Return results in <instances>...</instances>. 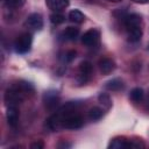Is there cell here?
Instances as JSON below:
<instances>
[{"mask_svg": "<svg viewBox=\"0 0 149 149\" xmlns=\"http://www.w3.org/2000/svg\"><path fill=\"white\" fill-rule=\"evenodd\" d=\"M83 118L78 114H70L68 116H65L63 119L62 122V128H66V129H79L83 127Z\"/></svg>", "mask_w": 149, "mask_h": 149, "instance_id": "obj_2", "label": "cell"}, {"mask_svg": "<svg viewBox=\"0 0 149 149\" xmlns=\"http://www.w3.org/2000/svg\"><path fill=\"white\" fill-rule=\"evenodd\" d=\"M99 69L102 74H109L115 69V63L111 58H102L99 61Z\"/></svg>", "mask_w": 149, "mask_h": 149, "instance_id": "obj_9", "label": "cell"}, {"mask_svg": "<svg viewBox=\"0 0 149 149\" xmlns=\"http://www.w3.org/2000/svg\"><path fill=\"white\" fill-rule=\"evenodd\" d=\"M50 21L54 24H61V23H63L65 21V16L59 12H55V13H52L50 15Z\"/></svg>", "mask_w": 149, "mask_h": 149, "instance_id": "obj_18", "label": "cell"}, {"mask_svg": "<svg viewBox=\"0 0 149 149\" xmlns=\"http://www.w3.org/2000/svg\"><path fill=\"white\" fill-rule=\"evenodd\" d=\"M127 35H128V40L133 43L139 42L142 37V28H135V29H130L127 30Z\"/></svg>", "mask_w": 149, "mask_h": 149, "instance_id": "obj_14", "label": "cell"}, {"mask_svg": "<svg viewBox=\"0 0 149 149\" xmlns=\"http://www.w3.org/2000/svg\"><path fill=\"white\" fill-rule=\"evenodd\" d=\"M43 147H44V144H43L42 141H36V142H34V143L30 144V148L31 149H42Z\"/></svg>", "mask_w": 149, "mask_h": 149, "instance_id": "obj_21", "label": "cell"}, {"mask_svg": "<svg viewBox=\"0 0 149 149\" xmlns=\"http://www.w3.org/2000/svg\"><path fill=\"white\" fill-rule=\"evenodd\" d=\"M132 1H134V2H136V3H141V5L149 2V0H132Z\"/></svg>", "mask_w": 149, "mask_h": 149, "instance_id": "obj_23", "label": "cell"}, {"mask_svg": "<svg viewBox=\"0 0 149 149\" xmlns=\"http://www.w3.org/2000/svg\"><path fill=\"white\" fill-rule=\"evenodd\" d=\"M92 71H93V66L90 62L85 61V62H81L80 65H79V74H78V83L79 84H85L86 81H88V79L91 78V74H92Z\"/></svg>", "mask_w": 149, "mask_h": 149, "instance_id": "obj_3", "label": "cell"}, {"mask_svg": "<svg viewBox=\"0 0 149 149\" xmlns=\"http://www.w3.org/2000/svg\"><path fill=\"white\" fill-rule=\"evenodd\" d=\"M6 5L8 7H12V8H20L24 5L26 0H5Z\"/></svg>", "mask_w": 149, "mask_h": 149, "instance_id": "obj_20", "label": "cell"}, {"mask_svg": "<svg viewBox=\"0 0 149 149\" xmlns=\"http://www.w3.org/2000/svg\"><path fill=\"white\" fill-rule=\"evenodd\" d=\"M102 115H104V111L100 107H92L88 111V119L92 120V121L100 120L102 118Z\"/></svg>", "mask_w": 149, "mask_h": 149, "instance_id": "obj_17", "label": "cell"}, {"mask_svg": "<svg viewBox=\"0 0 149 149\" xmlns=\"http://www.w3.org/2000/svg\"><path fill=\"white\" fill-rule=\"evenodd\" d=\"M125 27L126 30H130V29H135V28H141V23H142V19L139 14H128L125 16Z\"/></svg>", "mask_w": 149, "mask_h": 149, "instance_id": "obj_6", "label": "cell"}, {"mask_svg": "<svg viewBox=\"0 0 149 149\" xmlns=\"http://www.w3.org/2000/svg\"><path fill=\"white\" fill-rule=\"evenodd\" d=\"M26 26L33 30H40L43 27V19L41 16V14L38 13H33L30 14L27 20H26Z\"/></svg>", "mask_w": 149, "mask_h": 149, "instance_id": "obj_5", "label": "cell"}, {"mask_svg": "<svg viewBox=\"0 0 149 149\" xmlns=\"http://www.w3.org/2000/svg\"><path fill=\"white\" fill-rule=\"evenodd\" d=\"M43 100H44V104H45L47 108L54 109L58 105L59 95H58L57 91H48V92H45V94L43 97Z\"/></svg>", "mask_w": 149, "mask_h": 149, "instance_id": "obj_7", "label": "cell"}, {"mask_svg": "<svg viewBox=\"0 0 149 149\" xmlns=\"http://www.w3.org/2000/svg\"><path fill=\"white\" fill-rule=\"evenodd\" d=\"M99 37L100 34L97 29H88L86 33H84V35L81 36V43L86 47H93L99 42Z\"/></svg>", "mask_w": 149, "mask_h": 149, "instance_id": "obj_4", "label": "cell"}, {"mask_svg": "<svg viewBox=\"0 0 149 149\" xmlns=\"http://www.w3.org/2000/svg\"><path fill=\"white\" fill-rule=\"evenodd\" d=\"M74 57H76V52H74V51H69V52L66 54V56H65V59H66L68 62H71Z\"/></svg>", "mask_w": 149, "mask_h": 149, "instance_id": "obj_22", "label": "cell"}, {"mask_svg": "<svg viewBox=\"0 0 149 149\" xmlns=\"http://www.w3.org/2000/svg\"><path fill=\"white\" fill-rule=\"evenodd\" d=\"M148 105H149V94H148Z\"/></svg>", "mask_w": 149, "mask_h": 149, "instance_id": "obj_25", "label": "cell"}, {"mask_svg": "<svg viewBox=\"0 0 149 149\" xmlns=\"http://www.w3.org/2000/svg\"><path fill=\"white\" fill-rule=\"evenodd\" d=\"M108 148L113 149H121V148H130V141L126 140L125 137H115L108 144Z\"/></svg>", "mask_w": 149, "mask_h": 149, "instance_id": "obj_11", "label": "cell"}, {"mask_svg": "<svg viewBox=\"0 0 149 149\" xmlns=\"http://www.w3.org/2000/svg\"><path fill=\"white\" fill-rule=\"evenodd\" d=\"M7 121L8 125L12 127H15L19 122V109H17V105H8L7 107Z\"/></svg>", "mask_w": 149, "mask_h": 149, "instance_id": "obj_8", "label": "cell"}, {"mask_svg": "<svg viewBox=\"0 0 149 149\" xmlns=\"http://www.w3.org/2000/svg\"><path fill=\"white\" fill-rule=\"evenodd\" d=\"M108 1H111V2H119V1H121V0H108Z\"/></svg>", "mask_w": 149, "mask_h": 149, "instance_id": "obj_24", "label": "cell"}, {"mask_svg": "<svg viewBox=\"0 0 149 149\" xmlns=\"http://www.w3.org/2000/svg\"><path fill=\"white\" fill-rule=\"evenodd\" d=\"M105 87L107 90H109V91H119V90L123 88V81L121 79H119V78H114V79L107 81Z\"/></svg>", "mask_w": 149, "mask_h": 149, "instance_id": "obj_12", "label": "cell"}, {"mask_svg": "<svg viewBox=\"0 0 149 149\" xmlns=\"http://www.w3.org/2000/svg\"><path fill=\"white\" fill-rule=\"evenodd\" d=\"M78 35H79V28H76V27H68L63 31V36L70 41H74L78 37Z\"/></svg>", "mask_w": 149, "mask_h": 149, "instance_id": "obj_13", "label": "cell"}, {"mask_svg": "<svg viewBox=\"0 0 149 149\" xmlns=\"http://www.w3.org/2000/svg\"><path fill=\"white\" fill-rule=\"evenodd\" d=\"M69 19H70V21H72L74 23H81L85 20V16L79 9H72L69 13Z\"/></svg>", "mask_w": 149, "mask_h": 149, "instance_id": "obj_16", "label": "cell"}, {"mask_svg": "<svg viewBox=\"0 0 149 149\" xmlns=\"http://www.w3.org/2000/svg\"><path fill=\"white\" fill-rule=\"evenodd\" d=\"M47 6L54 12H61L69 6V0H45Z\"/></svg>", "mask_w": 149, "mask_h": 149, "instance_id": "obj_10", "label": "cell"}, {"mask_svg": "<svg viewBox=\"0 0 149 149\" xmlns=\"http://www.w3.org/2000/svg\"><path fill=\"white\" fill-rule=\"evenodd\" d=\"M143 97H144V92L141 87H135L129 93V99L134 102H140L143 99Z\"/></svg>", "mask_w": 149, "mask_h": 149, "instance_id": "obj_15", "label": "cell"}, {"mask_svg": "<svg viewBox=\"0 0 149 149\" xmlns=\"http://www.w3.org/2000/svg\"><path fill=\"white\" fill-rule=\"evenodd\" d=\"M31 44H33V37L29 33H24V34H21L15 43H14V47H15V51L17 54H27L30 48H31Z\"/></svg>", "mask_w": 149, "mask_h": 149, "instance_id": "obj_1", "label": "cell"}, {"mask_svg": "<svg viewBox=\"0 0 149 149\" xmlns=\"http://www.w3.org/2000/svg\"><path fill=\"white\" fill-rule=\"evenodd\" d=\"M98 100L100 104H102V106H105L106 108H109L112 106V101H111V98L107 93H100L99 97H98Z\"/></svg>", "mask_w": 149, "mask_h": 149, "instance_id": "obj_19", "label": "cell"}]
</instances>
